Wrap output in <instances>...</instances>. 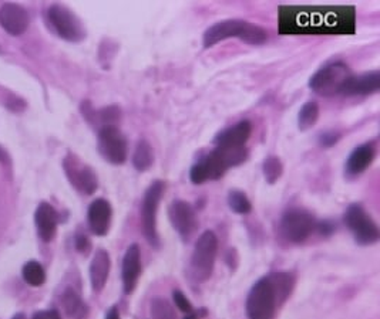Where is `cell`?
I'll list each match as a JSON object with an SVG mask.
<instances>
[{
    "instance_id": "cell-15",
    "label": "cell",
    "mask_w": 380,
    "mask_h": 319,
    "mask_svg": "<svg viewBox=\"0 0 380 319\" xmlns=\"http://www.w3.org/2000/svg\"><path fill=\"white\" fill-rule=\"evenodd\" d=\"M141 276V254L138 244H131L123 258V288L127 295L134 292Z\"/></svg>"
},
{
    "instance_id": "cell-7",
    "label": "cell",
    "mask_w": 380,
    "mask_h": 319,
    "mask_svg": "<svg viewBox=\"0 0 380 319\" xmlns=\"http://www.w3.org/2000/svg\"><path fill=\"white\" fill-rule=\"evenodd\" d=\"M318 229L316 219L309 211L304 208H290L285 211L280 220L282 236L291 243L299 244L309 239V236Z\"/></svg>"
},
{
    "instance_id": "cell-34",
    "label": "cell",
    "mask_w": 380,
    "mask_h": 319,
    "mask_svg": "<svg viewBox=\"0 0 380 319\" xmlns=\"http://www.w3.org/2000/svg\"><path fill=\"white\" fill-rule=\"evenodd\" d=\"M106 319H120V312H118L117 306L110 308V311L106 315Z\"/></svg>"
},
{
    "instance_id": "cell-11",
    "label": "cell",
    "mask_w": 380,
    "mask_h": 319,
    "mask_svg": "<svg viewBox=\"0 0 380 319\" xmlns=\"http://www.w3.org/2000/svg\"><path fill=\"white\" fill-rule=\"evenodd\" d=\"M63 169L72 186H74V189L81 194L88 196L97 190L99 179L96 172L84 164L77 155L67 153L63 161Z\"/></svg>"
},
{
    "instance_id": "cell-28",
    "label": "cell",
    "mask_w": 380,
    "mask_h": 319,
    "mask_svg": "<svg viewBox=\"0 0 380 319\" xmlns=\"http://www.w3.org/2000/svg\"><path fill=\"white\" fill-rule=\"evenodd\" d=\"M342 134L338 131H326L319 136V143L322 148H330L339 142Z\"/></svg>"
},
{
    "instance_id": "cell-5",
    "label": "cell",
    "mask_w": 380,
    "mask_h": 319,
    "mask_svg": "<svg viewBox=\"0 0 380 319\" xmlns=\"http://www.w3.org/2000/svg\"><path fill=\"white\" fill-rule=\"evenodd\" d=\"M351 69L342 62H334L323 66L309 80V87L313 92L322 97L341 95L346 81L352 77Z\"/></svg>"
},
{
    "instance_id": "cell-19",
    "label": "cell",
    "mask_w": 380,
    "mask_h": 319,
    "mask_svg": "<svg viewBox=\"0 0 380 319\" xmlns=\"http://www.w3.org/2000/svg\"><path fill=\"white\" fill-rule=\"evenodd\" d=\"M111 269L110 254L106 250H97L90 264V283L96 292L103 291L107 284Z\"/></svg>"
},
{
    "instance_id": "cell-32",
    "label": "cell",
    "mask_w": 380,
    "mask_h": 319,
    "mask_svg": "<svg viewBox=\"0 0 380 319\" xmlns=\"http://www.w3.org/2000/svg\"><path fill=\"white\" fill-rule=\"evenodd\" d=\"M0 164L11 165V156L2 146H0Z\"/></svg>"
},
{
    "instance_id": "cell-23",
    "label": "cell",
    "mask_w": 380,
    "mask_h": 319,
    "mask_svg": "<svg viewBox=\"0 0 380 319\" xmlns=\"http://www.w3.org/2000/svg\"><path fill=\"white\" fill-rule=\"evenodd\" d=\"M319 120V105L315 101L304 104L298 114V127L301 131L311 129Z\"/></svg>"
},
{
    "instance_id": "cell-18",
    "label": "cell",
    "mask_w": 380,
    "mask_h": 319,
    "mask_svg": "<svg viewBox=\"0 0 380 319\" xmlns=\"http://www.w3.org/2000/svg\"><path fill=\"white\" fill-rule=\"evenodd\" d=\"M379 88H380V73L374 70V71L365 73L360 76H352L346 81L341 95H346V97L369 95V94L377 92Z\"/></svg>"
},
{
    "instance_id": "cell-29",
    "label": "cell",
    "mask_w": 380,
    "mask_h": 319,
    "mask_svg": "<svg viewBox=\"0 0 380 319\" xmlns=\"http://www.w3.org/2000/svg\"><path fill=\"white\" fill-rule=\"evenodd\" d=\"M172 299H174L177 308H179V311L186 312V313H189L191 311H194L193 304L189 302V299H188L181 291H178V290L172 291Z\"/></svg>"
},
{
    "instance_id": "cell-26",
    "label": "cell",
    "mask_w": 380,
    "mask_h": 319,
    "mask_svg": "<svg viewBox=\"0 0 380 319\" xmlns=\"http://www.w3.org/2000/svg\"><path fill=\"white\" fill-rule=\"evenodd\" d=\"M23 278L32 287H40L46 281V273L37 261H29L23 269Z\"/></svg>"
},
{
    "instance_id": "cell-2",
    "label": "cell",
    "mask_w": 380,
    "mask_h": 319,
    "mask_svg": "<svg viewBox=\"0 0 380 319\" xmlns=\"http://www.w3.org/2000/svg\"><path fill=\"white\" fill-rule=\"evenodd\" d=\"M248 157L247 148L238 149H214L191 168L189 179L196 185H203L207 180L222 178L228 169L244 164Z\"/></svg>"
},
{
    "instance_id": "cell-4",
    "label": "cell",
    "mask_w": 380,
    "mask_h": 319,
    "mask_svg": "<svg viewBox=\"0 0 380 319\" xmlns=\"http://www.w3.org/2000/svg\"><path fill=\"white\" fill-rule=\"evenodd\" d=\"M217 253L218 239L215 233L211 230L204 232L196 243L191 262H189L191 276L197 283H204L211 277L217 260Z\"/></svg>"
},
{
    "instance_id": "cell-8",
    "label": "cell",
    "mask_w": 380,
    "mask_h": 319,
    "mask_svg": "<svg viewBox=\"0 0 380 319\" xmlns=\"http://www.w3.org/2000/svg\"><path fill=\"white\" fill-rule=\"evenodd\" d=\"M345 225L360 246L377 243L380 233L377 225L360 204H352L345 213Z\"/></svg>"
},
{
    "instance_id": "cell-27",
    "label": "cell",
    "mask_w": 380,
    "mask_h": 319,
    "mask_svg": "<svg viewBox=\"0 0 380 319\" xmlns=\"http://www.w3.org/2000/svg\"><path fill=\"white\" fill-rule=\"evenodd\" d=\"M262 172H264L265 180L269 185L276 183V180L282 176V172H283L280 159L278 156H268L262 164Z\"/></svg>"
},
{
    "instance_id": "cell-33",
    "label": "cell",
    "mask_w": 380,
    "mask_h": 319,
    "mask_svg": "<svg viewBox=\"0 0 380 319\" xmlns=\"http://www.w3.org/2000/svg\"><path fill=\"white\" fill-rule=\"evenodd\" d=\"M207 315V311L205 309H200L198 312L197 311H191L189 313H186V316L184 319H200L201 316Z\"/></svg>"
},
{
    "instance_id": "cell-6",
    "label": "cell",
    "mask_w": 380,
    "mask_h": 319,
    "mask_svg": "<svg viewBox=\"0 0 380 319\" xmlns=\"http://www.w3.org/2000/svg\"><path fill=\"white\" fill-rule=\"evenodd\" d=\"M165 185L161 180H156L149 186L144 193L141 204V222H142V233H144L147 241L153 247L160 246V237L157 232V213L158 206L164 193Z\"/></svg>"
},
{
    "instance_id": "cell-3",
    "label": "cell",
    "mask_w": 380,
    "mask_h": 319,
    "mask_svg": "<svg viewBox=\"0 0 380 319\" xmlns=\"http://www.w3.org/2000/svg\"><path fill=\"white\" fill-rule=\"evenodd\" d=\"M228 38H238L247 44L258 45L268 40V31L261 26L247 20L228 19L217 22L205 30L203 36V45L204 48H211L219 41Z\"/></svg>"
},
{
    "instance_id": "cell-10",
    "label": "cell",
    "mask_w": 380,
    "mask_h": 319,
    "mask_svg": "<svg viewBox=\"0 0 380 319\" xmlns=\"http://www.w3.org/2000/svg\"><path fill=\"white\" fill-rule=\"evenodd\" d=\"M97 148L106 162L111 165L125 164L128 145L124 134L117 125H109L99 129Z\"/></svg>"
},
{
    "instance_id": "cell-22",
    "label": "cell",
    "mask_w": 380,
    "mask_h": 319,
    "mask_svg": "<svg viewBox=\"0 0 380 319\" xmlns=\"http://www.w3.org/2000/svg\"><path fill=\"white\" fill-rule=\"evenodd\" d=\"M62 305L66 311V313L73 319H84L88 313V308L84 304V301L80 298V295L69 288L62 295Z\"/></svg>"
},
{
    "instance_id": "cell-21",
    "label": "cell",
    "mask_w": 380,
    "mask_h": 319,
    "mask_svg": "<svg viewBox=\"0 0 380 319\" xmlns=\"http://www.w3.org/2000/svg\"><path fill=\"white\" fill-rule=\"evenodd\" d=\"M131 162H133V166L138 172H146L153 166V164H154V149H153L151 143L147 139L141 138L137 142Z\"/></svg>"
},
{
    "instance_id": "cell-31",
    "label": "cell",
    "mask_w": 380,
    "mask_h": 319,
    "mask_svg": "<svg viewBox=\"0 0 380 319\" xmlns=\"http://www.w3.org/2000/svg\"><path fill=\"white\" fill-rule=\"evenodd\" d=\"M76 248L80 251V253H86V251H88V248H90V241H88V239L86 237V236H77L76 237Z\"/></svg>"
},
{
    "instance_id": "cell-25",
    "label": "cell",
    "mask_w": 380,
    "mask_h": 319,
    "mask_svg": "<svg viewBox=\"0 0 380 319\" xmlns=\"http://www.w3.org/2000/svg\"><path fill=\"white\" fill-rule=\"evenodd\" d=\"M228 206L238 215H248L252 210V204L247 194L241 190H231L228 194Z\"/></svg>"
},
{
    "instance_id": "cell-12",
    "label": "cell",
    "mask_w": 380,
    "mask_h": 319,
    "mask_svg": "<svg viewBox=\"0 0 380 319\" xmlns=\"http://www.w3.org/2000/svg\"><path fill=\"white\" fill-rule=\"evenodd\" d=\"M168 219L177 233L188 240L197 229V215L193 206L184 200H174L168 207Z\"/></svg>"
},
{
    "instance_id": "cell-1",
    "label": "cell",
    "mask_w": 380,
    "mask_h": 319,
    "mask_svg": "<svg viewBox=\"0 0 380 319\" xmlns=\"http://www.w3.org/2000/svg\"><path fill=\"white\" fill-rule=\"evenodd\" d=\"M295 283L291 273H271L259 278L247 298L248 319H273L278 308L291 297Z\"/></svg>"
},
{
    "instance_id": "cell-17",
    "label": "cell",
    "mask_w": 380,
    "mask_h": 319,
    "mask_svg": "<svg viewBox=\"0 0 380 319\" xmlns=\"http://www.w3.org/2000/svg\"><path fill=\"white\" fill-rule=\"evenodd\" d=\"M376 157V145L374 142H366L363 145L356 146L349 157L346 159L345 171L346 175L351 178H356L362 175L374 161Z\"/></svg>"
},
{
    "instance_id": "cell-16",
    "label": "cell",
    "mask_w": 380,
    "mask_h": 319,
    "mask_svg": "<svg viewBox=\"0 0 380 319\" xmlns=\"http://www.w3.org/2000/svg\"><path fill=\"white\" fill-rule=\"evenodd\" d=\"M29 22L26 9L16 3H5L0 9V24L12 36L23 34L29 27Z\"/></svg>"
},
{
    "instance_id": "cell-14",
    "label": "cell",
    "mask_w": 380,
    "mask_h": 319,
    "mask_svg": "<svg viewBox=\"0 0 380 319\" xmlns=\"http://www.w3.org/2000/svg\"><path fill=\"white\" fill-rule=\"evenodd\" d=\"M88 226L96 236H106L111 226L113 208L111 204L104 199L94 200L87 211Z\"/></svg>"
},
{
    "instance_id": "cell-30",
    "label": "cell",
    "mask_w": 380,
    "mask_h": 319,
    "mask_svg": "<svg viewBox=\"0 0 380 319\" xmlns=\"http://www.w3.org/2000/svg\"><path fill=\"white\" fill-rule=\"evenodd\" d=\"M33 319H62L59 312L55 311V309H50V311H40L37 312Z\"/></svg>"
},
{
    "instance_id": "cell-20",
    "label": "cell",
    "mask_w": 380,
    "mask_h": 319,
    "mask_svg": "<svg viewBox=\"0 0 380 319\" xmlns=\"http://www.w3.org/2000/svg\"><path fill=\"white\" fill-rule=\"evenodd\" d=\"M37 233L40 239L46 243L53 240L57 230V213L49 203H41L34 215Z\"/></svg>"
},
{
    "instance_id": "cell-13",
    "label": "cell",
    "mask_w": 380,
    "mask_h": 319,
    "mask_svg": "<svg viewBox=\"0 0 380 319\" xmlns=\"http://www.w3.org/2000/svg\"><path fill=\"white\" fill-rule=\"evenodd\" d=\"M252 134V124L250 121H241L232 127L221 131L215 138L214 143L219 149H238L245 148Z\"/></svg>"
},
{
    "instance_id": "cell-9",
    "label": "cell",
    "mask_w": 380,
    "mask_h": 319,
    "mask_svg": "<svg viewBox=\"0 0 380 319\" xmlns=\"http://www.w3.org/2000/svg\"><path fill=\"white\" fill-rule=\"evenodd\" d=\"M47 17H49L50 24L53 26L59 37H62L63 40L79 43L86 38L87 31L83 22L69 8L63 5H53L50 6L49 12H47Z\"/></svg>"
},
{
    "instance_id": "cell-24",
    "label": "cell",
    "mask_w": 380,
    "mask_h": 319,
    "mask_svg": "<svg viewBox=\"0 0 380 319\" xmlns=\"http://www.w3.org/2000/svg\"><path fill=\"white\" fill-rule=\"evenodd\" d=\"M150 313L153 319H177L172 305L163 297H154L150 301Z\"/></svg>"
}]
</instances>
